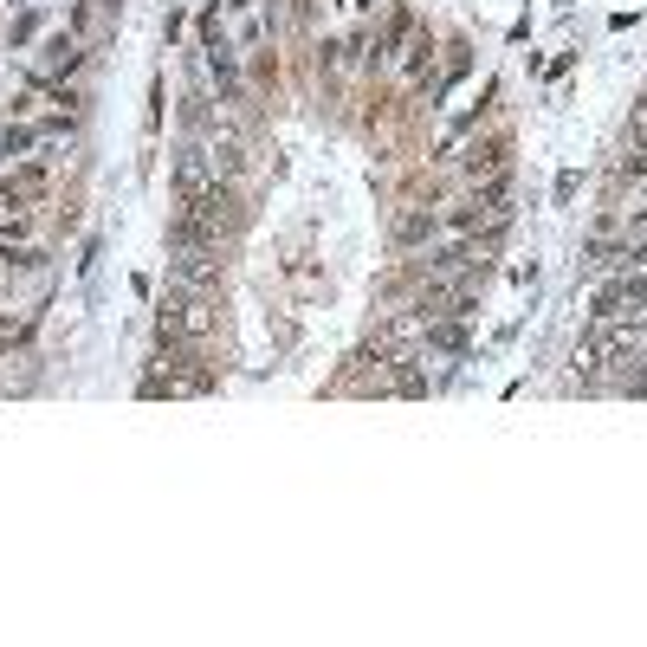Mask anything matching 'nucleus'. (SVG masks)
Returning a JSON list of instances; mask_svg holds the SVG:
<instances>
[{
  "instance_id": "nucleus-1",
  "label": "nucleus",
  "mask_w": 647,
  "mask_h": 647,
  "mask_svg": "<svg viewBox=\"0 0 647 647\" xmlns=\"http://www.w3.org/2000/svg\"><path fill=\"white\" fill-rule=\"evenodd\" d=\"M156 324H162V337H201L214 318H208V292H188V285H169L162 292V305H156Z\"/></svg>"
},
{
  "instance_id": "nucleus-2",
  "label": "nucleus",
  "mask_w": 647,
  "mask_h": 647,
  "mask_svg": "<svg viewBox=\"0 0 647 647\" xmlns=\"http://www.w3.org/2000/svg\"><path fill=\"white\" fill-rule=\"evenodd\" d=\"M169 279L188 285V292H220V253H175L169 259Z\"/></svg>"
},
{
  "instance_id": "nucleus-3",
  "label": "nucleus",
  "mask_w": 647,
  "mask_h": 647,
  "mask_svg": "<svg viewBox=\"0 0 647 647\" xmlns=\"http://www.w3.org/2000/svg\"><path fill=\"white\" fill-rule=\"evenodd\" d=\"M220 182V169H214V156H208V149H182V162H175V195H182V201H195L201 195V188H214Z\"/></svg>"
},
{
  "instance_id": "nucleus-4",
  "label": "nucleus",
  "mask_w": 647,
  "mask_h": 647,
  "mask_svg": "<svg viewBox=\"0 0 647 647\" xmlns=\"http://www.w3.org/2000/svg\"><path fill=\"white\" fill-rule=\"evenodd\" d=\"M26 279H46V253L39 246H0V292H13Z\"/></svg>"
},
{
  "instance_id": "nucleus-5",
  "label": "nucleus",
  "mask_w": 647,
  "mask_h": 647,
  "mask_svg": "<svg viewBox=\"0 0 647 647\" xmlns=\"http://www.w3.org/2000/svg\"><path fill=\"white\" fill-rule=\"evenodd\" d=\"M52 188V175H46V162H20L13 175H0V201H13V208H26V201H39Z\"/></svg>"
},
{
  "instance_id": "nucleus-6",
  "label": "nucleus",
  "mask_w": 647,
  "mask_h": 647,
  "mask_svg": "<svg viewBox=\"0 0 647 647\" xmlns=\"http://www.w3.org/2000/svg\"><path fill=\"white\" fill-rule=\"evenodd\" d=\"M505 156H512V136H486V143H473L460 156V169L473 175V182H486V175H505Z\"/></svg>"
},
{
  "instance_id": "nucleus-7",
  "label": "nucleus",
  "mask_w": 647,
  "mask_h": 647,
  "mask_svg": "<svg viewBox=\"0 0 647 647\" xmlns=\"http://www.w3.org/2000/svg\"><path fill=\"white\" fill-rule=\"evenodd\" d=\"M440 227H447V220H440L434 208H408L402 220H395V246H428Z\"/></svg>"
},
{
  "instance_id": "nucleus-8",
  "label": "nucleus",
  "mask_w": 647,
  "mask_h": 647,
  "mask_svg": "<svg viewBox=\"0 0 647 647\" xmlns=\"http://www.w3.org/2000/svg\"><path fill=\"white\" fill-rule=\"evenodd\" d=\"M85 52H78V33H52L46 39V72H78Z\"/></svg>"
},
{
  "instance_id": "nucleus-9",
  "label": "nucleus",
  "mask_w": 647,
  "mask_h": 647,
  "mask_svg": "<svg viewBox=\"0 0 647 647\" xmlns=\"http://www.w3.org/2000/svg\"><path fill=\"white\" fill-rule=\"evenodd\" d=\"M104 13H110V0H78V7H72V20H65V33H78V39H85V33H98V26H104Z\"/></svg>"
},
{
  "instance_id": "nucleus-10",
  "label": "nucleus",
  "mask_w": 647,
  "mask_h": 647,
  "mask_svg": "<svg viewBox=\"0 0 647 647\" xmlns=\"http://www.w3.org/2000/svg\"><path fill=\"white\" fill-rule=\"evenodd\" d=\"M33 227H39L33 208H13L7 220H0V246H26V240H33Z\"/></svg>"
},
{
  "instance_id": "nucleus-11",
  "label": "nucleus",
  "mask_w": 647,
  "mask_h": 647,
  "mask_svg": "<svg viewBox=\"0 0 647 647\" xmlns=\"http://www.w3.org/2000/svg\"><path fill=\"white\" fill-rule=\"evenodd\" d=\"M486 214H492V208H486V201L473 195V201H460V208L447 214V227H453V233H473V227H479V220H486Z\"/></svg>"
},
{
  "instance_id": "nucleus-12",
  "label": "nucleus",
  "mask_w": 647,
  "mask_h": 647,
  "mask_svg": "<svg viewBox=\"0 0 647 647\" xmlns=\"http://www.w3.org/2000/svg\"><path fill=\"white\" fill-rule=\"evenodd\" d=\"M33 143H39V130H26V123H20V130H0V162L26 156V149H33Z\"/></svg>"
},
{
  "instance_id": "nucleus-13",
  "label": "nucleus",
  "mask_w": 647,
  "mask_h": 647,
  "mask_svg": "<svg viewBox=\"0 0 647 647\" xmlns=\"http://www.w3.org/2000/svg\"><path fill=\"white\" fill-rule=\"evenodd\" d=\"M240 7H246V0H240Z\"/></svg>"
}]
</instances>
